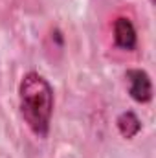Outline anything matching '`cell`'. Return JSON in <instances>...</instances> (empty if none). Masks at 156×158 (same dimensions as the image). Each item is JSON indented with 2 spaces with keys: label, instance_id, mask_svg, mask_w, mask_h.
Wrapping results in <instances>:
<instances>
[{
  "label": "cell",
  "instance_id": "obj_1",
  "mask_svg": "<svg viewBox=\"0 0 156 158\" xmlns=\"http://www.w3.org/2000/svg\"><path fill=\"white\" fill-rule=\"evenodd\" d=\"M53 88L39 72H28L18 85V107L22 119L37 138H46L53 116Z\"/></svg>",
  "mask_w": 156,
  "mask_h": 158
},
{
  "label": "cell",
  "instance_id": "obj_3",
  "mask_svg": "<svg viewBox=\"0 0 156 158\" xmlns=\"http://www.w3.org/2000/svg\"><path fill=\"white\" fill-rule=\"evenodd\" d=\"M114 42L117 48L132 52L138 46V33L129 17H117L114 20Z\"/></svg>",
  "mask_w": 156,
  "mask_h": 158
},
{
  "label": "cell",
  "instance_id": "obj_2",
  "mask_svg": "<svg viewBox=\"0 0 156 158\" xmlns=\"http://www.w3.org/2000/svg\"><path fill=\"white\" fill-rule=\"evenodd\" d=\"M129 94L138 103H149L153 99V83L145 70L142 68H130L125 72Z\"/></svg>",
  "mask_w": 156,
  "mask_h": 158
},
{
  "label": "cell",
  "instance_id": "obj_4",
  "mask_svg": "<svg viewBox=\"0 0 156 158\" xmlns=\"http://www.w3.org/2000/svg\"><path fill=\"white\" fill-rule=\"evenodd\" d=\"M116 127H117V131H119V134H121L123 138L132 140V138L142 131V121L136 116V112L125 110V112H121V114L117 116Z\"/></svg>",
  "mask_w": 156,
  "mask_h": 158
}]
</instances>
